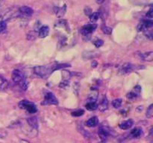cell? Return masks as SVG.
Masks as SVG:
<instances>
[{
  "mask_svg": "<svg viewBox=\"0 0 153 143\" xmlns=\"http://www.w3.org/2000/svg\"><path fill=\"white\" fill-rule=\"evenodd\" d=\"M85 107L89 111H94V110L98 108V104L97 103V101H88L86 105H85Z\"/></svg>",
  "mask_w": 153,
  "mask_h": 143,
  "instance_id": "obj_18",
  "label": "cell"
},
{
  "mask_svg": "<svg viewBox=\"0 0 153 143\" xmlns=\"http://www.w3.org/2000/svg\"><path fill=\"white\" fill-rule=\"evenodd\" d=\"M146 116L148 119H151L153 116V104H150L149 107H148L147 110H146Z\"/></svg>",
  "mask_w": 153,
  "mask_h": 143,
  "instance_id": "obj_24",
  "label": "cell"
},
{
  "mask_svg": "<svg viewBox=\"0 0 153 143\" xmlns=\"http://www.w3.org/2000/svg\"><path fill=\"white\" fill-rule=\"evenodd\" d=\"M9 83L7 79L4 77L3 76L0 75V91H4L8 86Z\"/></svg>",
  "mask_w": 153,
  "mask_h": 143,
  "instance_id": "obj_19",
  "label": "cell"
},
{
  "mask_svg": "<svg viewBox=\"0 0 153 143\" xmlns=\"http://www.w3.org/2000/svg\"><path fill=\"white\" fill-rule=\"evenodd\" d=\"M101 143H105V142H101Z\"/></svg>",
  "mask_w": 153,
  "mask_h": 143,
  "instance_id": "obj_35",
  "label": "cell"
},
{
  "mask_svg": "<svg viewBox=\"0 0 153 143\" xmlns=\"http://www.w3.org/2000/svg\"><path fill=\"white\" fill-rule=\"evenodd\" d=\"M139 57H140V59L142 60L151 62L153 60V52H145V53H140L139 54Z\"/></svg>",
  "mask_w": 153,
  "mask_h": 143,
  "instance_id": "obj_12",
  "label": "cell"
},
{
  "mask_svg": "<svg viewBox=\"0 0 153 143\" xmlns=\"http://www.w3.org/2000/svg\"><path fill=\"white\" fill-rule=\"evenodd\" d=\"M49 28L47 25H43L41 28L39 29L38 36L40 38H45L49 35Z\"/></svg>",
  "mask_w": 153,
  "mask_h": 143,
  "instance_id": "obj_15",
  "label": "cell"
},
{
  "mask_svg": "<svg viewBox=\"0 0 153 143\" xmlns=\"http://www.w3.org/2000/svg\"><path fill=\"white\" fill-rule=\"evenodd\" d=\"M67 11V5L64 4L62 7H57L55 8V13L58 17L61 18L65 15Z\"/></svg>",
  "mask_w": 153,
  "mask_h": 143,
  "instance_id": "obj_14",
  "label": "cell"
},
{
  "mask_svg": "<svg viewBox=\"0 0 153 143\" xmlns=\"http://www.w3.org/2000/svg\"><path fill=\"white\" fill-rule=\"evenodd\" d=\"M7 28V23L4 21L0 20V34L4 32Z\"/></svg>",
  "mask_w": 153,
  "mask_h": 143,
  "instance_id": "obj_26",
  "label": "cell"
},
{
  "mask_svg": "<svg viewBox=\"0 0 153 143\" xmlns=\"http://www.w3.org/2000/svg\"><path fill=\"white\" fill-rule=\"evenodd\" d=\"M84 113H85V110H82V109H79V110H76V111L72 112V116H76V117H79V116H83Z\"/></svg>",
  "mask_w": 153,
  "mask_h": 143,
  "instance_id": "obj_23",
  "label": "cell"
},
{
  "mask_svg": "<svg viewBox=\"0 0 153 143\" xmlns=\"http://www.w3.org/2000/svg\"><path fill=\"white\" fill-rule=\"evenodd\" d=\"M99 123V119L97 116H93L91 119H88L86 122H85V125L89 128H94L96 127Z\"/></svg>",
  "mask_w": 153,
  "mask_h": 143,
  "instance_id": "obj_16",
  "label": "cell"
},
{
  "mask_svg": "<svg viewBox=\"0 0 153 143\" xmlns=\"http://www.w3.org/2000/svg\"><path fill=\"white\" fill-rule=\"evenodd\" d=\"M137 93H136V92H129V93H128V95H127V98L130 100L135 99V98H137Z\"/></svg>",
  "mask_w": 153,
  "mask_h": 143,
  "instance_id": "obj_29",
  "label": "cell"
},
{
  "mask_svg": "<svg viewBox=\"0 0 153 143\" xmlns=\"http://www.w3.org/2000/svg\"><path fill=\"white\" fill-rule=\"evenodd\" d=\"M20 85H21V87L22 88L23 90H27V89L28 88V82L25 79H23L22 81L20 82Z\"/></svg>",
  "mask_w": 153,
  "mask_h": 143,
  "instance_id": "obj_27",
  "label": "cell"
},
{
  "mask_svg": "<svg viewBox=\"0 0 153 143\" xmlns=\"http://www.w3.org/2000/svg\"><path fill=\"white\" fill-rule=\"evenodd\" d=\"M136 67H137V66L133 65L130 63H126L120 69V73L123 74H129L136 69Z\"/></svg>",
  "mask_w": 153,
  "mask_h": 143,
  "instance_id": "obj_7",
  "label": "cell"
},
{
  "mask_svg": "<svg viewBox=\"0 0 153 143\" xmlns=\"http://www.w3.org/2000/svg\"><path fill=\"white\" fill-rule=\"evenodd\" d=\"M152 7H151L150 10H149V11L147 12V13H146V16H147V18H149V19H151L152 18Z\"/></svg>",
  "mask_w": 153,
  "mask_h": 143,
  "instance_id": "obj_32",
  "label": "cell"
},
{
  "mask_svg": "<svg viewBox=\"0 0 153 143\" xmlns=\"http://www.w3.org/2000/svg\"><path fill=\"white\" fill-rule=\"evenodd\" d=\"M130 135H131V136L132 137V138L139 139L143 135V130L140 128H134V129L131 131V133H130Z\"/></svg>",
  "mask_w": 153,
  "mask_h": 143,
  "instance_id": "obj_13",
  "label": "cell"
},
{
  "mask_svg": "<svg viewBox=\"0 0 153 143\" xmlns=\"http://www.w3.org/2000/svg\"><path fill=\"white\" fill-rule=\"evenodd\" d=\"M122 103H123V100L121 98H117V99H114L112 102V104H113L114 107L116 109L120 108L122 105Z\"/></svg>",
  "mask_w": 153,
  "mask_h": 143,
  "instance_id": "obj_22",
  "label": "cell"
},
{
  "mask_svg": "<svg viewBox=\"0 0 153 143\" xmlns=\"http://www.w3.org/2000/svg\"><path fill=\"white\" fill-rule=\"evenodd\" d=\"M98 134L102 141H105V140H107L108 139V137L110 136L111 133L110 128L107 125H104L103 124H102L100 125V128H99Z\"/></svg>",
  "mask_w": 153,
  "mask_h": 143,
  "instance_id": "obj_5",
  "label": "cell"
},
{
  "mask_svg": "<svg viewBox=\"0 0 153 143\" xmlns=\"http://www.w3.org/2000/svg\"><path fill=\"white\" fill-rule=\"evenodd\" d=\"M153 26V22L151 19H144V20L142 21L138 25V29L139 31H144L146 30H149L152 28Z\"/></svg>",
  "mask_w": 153,
  "mask_h": 143,
  "instance_id": "obj_8",
  "label": "cell"
},
{
  "mask_svg": "<svg viewBox=\"0 0 153 143\" xmlns=\"http://www.w3.org/2000/svg\"><path fill=\"white\" fill-rule=\"evenodd\" d=\"M98 108L102 112L106 111L108 110V100L107 97L105 95L103 96L102 99L100 101V104H98Z\"/></svg>",
  "mask_w": 153,
  "mask_h": 143,
  "instance_id": "obj_11",
  "label": "cell"
},
{
  "mask_svg": "<svg viewBox=\"0 0 153 143\" xmlns=\"http://www.w3.org/2000/svg\"><path fill=\"white\" fill-rule=\"evenodd\" d=\"M11 78L13 81L16 83H19L24 79L23 74L22 72L19 69H14L12 72Z\"/></svg>",
  "mask_w": 153,
  "mask_h": 143,
  "instance_id": "obj_10",
  "label": "cell"
},
{
  "mask_svg": "<svg viewBox=\"0 0 153 143\" xmlns=\"http://www.w3.org/2000/svg\"><path fill=\"white\" fill-rule=\"evenodd\" d=\"M97 28V25L95 23L93 24H87V25H84L83 27L81 29V33L83 35V37H86L87 40H89V38L91 37V34L96 30V28Z\"/></svg>",
  "mask_w": 153,
  "mask_h": 143,
  "instance_id": "obj_4",
  "label": "cell"
},
{
  "mask_svg": "<svg viewBox=\"0 0 153 143\" xmlns=\"http://www.w3.org/2000/svg\"><path fill=\"white\" fill-rule=\"evenodd\" d=\"M102 30L103 33H105V34H111L112 33V28L106 26V25H103L102 27Z\"/></svg>",
  "mask_w": 153,
  "mask_h": 143,
  "instance_id": "obj_25",
  "label": "cell"
},
{
  "mask_svg": "<svg viewBox=\"0 0 153 143\" xmlns=\"http://www.w3.org/2000/svg\"><path fill=\"white\" fill-rule=\"evenodd\" d=\"M42 104L43 105H49V104H54V105H57L58 104V100L55 97L52 92H47L45 95L44 100H43Z\"/></svg>",
  "mask_w": 153,
  "mask_h": 143,
  "instance_id": "obj_6",
  "label": "cell"
},
{
  "mask_svg": "<svg viewBox=\"0 0 153 143\" xmlns=\"http://www.w3.org/2000/svg\"><path fill=\"white\" fill-rule=\"evenodd\" d=\"M18 10H19L20 16H31L34 13V10L31 7L25 5L18 7Z\"/></svg>",
  "mask_w": 153,
  "mask_h": 143,
  "instance_id": "obj_9",
  "label": "cell"
},
{
  "mask_svg": "<svg viewBox=\"0 0 153 143\" xmlns=\"http://www.w3.org/2000/svg\"><path fill=\"white\" fill-rule=\"evenodd\" d=\"M100 18V15L99 12L92 13L91 15H90V21H91L92 23H95L97 21L99 20Z\"/></svg>",
  "mask_w": 153,
  "mask_h": 143,
  "instance_id": "obj_21",
  "label": "cell"
},
{
  "mask_svg": "<svg viewBox=\"0 0 153 143\" xmlns=\"http://www.w3.org/2000/svg\"><path fill=\"white\" fill-rule=\"evenodd\" d=\"M133 125H134V121L132 119H128V120L121 123L119 125V127L122 130H128L129 128H131Z\"/></svg>",
  "mask_w": 153,
  "mask_h": 143,
  "instance_id": "obj_17",
  "label": "cell"
},
{
  "mask_svg": "<svg viewBox=\"0 0 153 143\" xmlns=\"http://www.w3.org/2000/svg\"><path fill=\"white\" fill-rule=\"evenodd\" d=\"M129 1H131V2L134 3V4H137V1H140V2H139V4H144V3L146 2V0H129Z\"/></svg>",
  "mask_w": 153,
  "mask_h": 143,
  "instance_id": "obj_30",
  "label": "cell"
},
{
  "mask_svg": "<svg viewBox=\"0 0 153 143\" xmlns=\"http://www.w3.org/2000/svg\"><path fill=\"white\" fill-rule=\"evenodd\" d=\"M68 86H69V81H67V80H64V82H61V84H60V87L61 88H66Z\"/></svg>",
  "mask_w": 153,
  "mask_h": 143,
  "instance_id": "obj_31",
  "label": "cell"
},
{
  "mask_svg": "<svg viewBox=\"0 0 153 143\" xmlns=\"http://www.w3.org/2000/svg\"><path fill=\"white\" fill-rule=\"evenodd\" d=\"M19 16H20V14H19L17 7H9L0 14V20L6 22V21L11 20Z\"/></svg>",
  "mask_w": 153,
  "mask_h": 143,
  "instance_id": "obj_2",
  "label": "cell"
},
{
  "mask_svg": "<svg viewBox=\"0 0 153 143\" xmlns=\"http://www.w3.org/2000/svg\"><path fill=\"white\" fill-rule=\"evenodd\" d=\"M97 1V3H99V4H102V2H104L105 0H96Z\"/></svg>",
  "mask_w": 153,
  "mask_h": 143,
  "instance_id": "obj_33",
  "label": "cell"
},
{
  "mask_svg": "<svg viewBox=\"0 0 153 143\" xmlns=\"http://www.w3.org/2000/svg\"><path fill=\"white\" fill-rule=\"evenodd\" d=\"M19 107L22 110H26L29 113H35L37 111V107L36 104L27 100H22L19 101Z\"/></svg>",
  "mask_w": 153,
  "mask_h": 143,
  "instance_id": "obj_3",
  "label": "cell"
},
{
  "mask_svg": "<svg viewBox=\"0 0 153 143\" xmlns=\"http://www.w3.org/2000/svg\"><path fill=\"white\" fill-rule=\"evenodd\" d=\"M27 122L29 124L30 126L32 128H34V129H37V128H38V121H37L36 117L28 118V119H27Z\"/></svg>",
  "mask_w": 153,
  "mask_h": 143,
  "instance_id": "obj_20",
  "label": "cell"
},
{
  "mask_svg": "<svg viewBox=\"0 0 153 143\" xmlns=\"http://www.w3.org/2000/svg\"><path fill=\"white\" fill-rule=\"evenodd\" d=\"M94 44L97 48H100L104 44V42H103L102 40H100V39H98V40H95V41L94 42Z\"/></svg>",
  "mask_w": 153,
  "mask_h": 143,
  "instance_id": "obj_28",
  "label": "cell"
},
{
  "mask_svg": "<svg viewBox=\"0 0 153 143\" xmlns=\"http://www.w3.org/2000/svg\"><path fill=\"white\" fill-rule=\"evenodd\" d=\"M70 66L69 64H51L46 66H38L34 68V72L42 78H46L50 74L57 69H60L64 67Z\"/></svg>",
  "mask_w": 153,
  "mask_h": 143,
  "instance_id": "obj_1",
  "label": "cell"
},
{
  "mask_svg": "<svg viewBox=\"0 0 153 143\" xmlns=\"http://www.w3.org/2000/svg\"><path fill=\"white\" fill-rule=\"evenodd\" d=\"M2 1H3V0H0V5H1V4L2 3Z\"/></svg>",
  "mask_w": 153,
  "mask_h": 143,
  "instance_id": "obj_34",
  "label": "cell"
}]
</instances>
